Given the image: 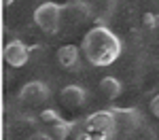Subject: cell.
Wrapping results in <instances>:
<instances>
[{
	"label": "cell",
	"mask_w": 159,
	"mask_h": 140,
	"mask_svg": "<svg viewBox=\"0 0 159 140\" xmlns=\"http://www.w3.org/2000/svg\"><path fill=\"white\" fill-rule=\"evenodd\" d=\"M40 119L45 121V123H49V125H53V123H57V121H61L64 117H61L55 108H45L43 113H40Z\"/></svg>",
	"instance_id": "obj_13"
},
{
	"label": "cell",
	"mask_w": 159,
	"mask_h": 140,
	"mask_svg": "<svg viewBox=\"0 0 159 140\" xmlns=\"http://www.w3.org/2000/svg\"><path fill=\"white\" fill-rule=\"evenodd\" d=\"M151 4H153V9H155V15L159 17V0H151Z\"/></svg>",
	"instance_id": "obj_18"
},
{
	"label": "cell",
	"mask_w": 159,
	"mask_h": 140,
	"mask_svg": "<svg viewBox=\"0 0 159 140\" xmlns=\"http://www.w3.org/2000/svg\"><path fill=\"white\" fill-rule=\"evenodd\" d=\"M117 7H119V0H98V11H96L98 19L96 21H100V25H106V21L115 15Z\"/></svg>",
	"instance_id": "obj_11"
},
{
	"label": "cell",
	"mask_w": 159,
	"mask_h": 140,
	"mask_svg": "<svg viewBox=\"0 0 159 140\" xmlns=\"http://www.w3.org/2000/svg\"><path fill=\"white\" fill-rule=\"evenodd\" d=\"M13 2H15V0H2V4H4V7H11Z\"/></svg>",
	"instance_id": "obj_19"
},
{
	"label": "cell",
	"mask_w": 159,
	"mask_h": 140,
	"mask_svg": "<svg viewBox=\"0 0 159 140\" xmlns=\"http://www.w3.org/2000/svg\"><path fill=\"white\" fill-rule=\"evenodd\" d=\"M81 51L85 60L96 68H108L121 57L123 45L121 38L117 36L108 25H93L87 30L81 40Z\"/></svg>",
	"instance_id": "obj_1"
},
{
	"label": "cell",
	"mask_w": 159,
	"mask_h": 140,
	"mask_svg": "<svg viewBox=\"0 0 159 140\" xmlns=\"http://www.w3.org/2000/svg\"><path fill=\"white\" fill-rule=\"evenodd\" d=\"M72 140H98L93 134H89V132H85V129H81V132H76L72 136Z\"/></svg>",
	"instance_id": "obj_15"
},
{
	"label": "cell",
	"mask_w": 159,
	"mask_h": 140,
	"mask_svg": "<svg viewBox=\"0 0 159 140\" xmlns=\"http://www.w3.org/2000/svg\"><path fill=\"white\" fill-rule=\"evenodd\" d=\"M49 98H51V87L45 81H28L17 93V100L21 104H43Z\"/></svg>",
	"instance_id": "obj_5"
},
{
	"label": "cell",
	"mask_w": 159,
	"mask_h": 140,
	"mask_svg": "<svg viewBox=\"0 0 159 140\" xmlns=\"http://www.w3.org/2000/svg\"><path fill=\"white\" fill-rule=\"evenodd\" d=\"M112 115H115V121H117V129L123 132V134H129L142 125V113L136 108V106H112L110 108Z\"/></svg>",
	"instance_id": "obj_6"
},
{
	"label": "cell",
	"mask_w": 159,
	"mask_h": 140,
	"mask_svg": "<svg viewBox=\"0 0 159 140\" xmlns=\"http://www.w3.org/2000/svg\"><path fill=\"white\" fill-rule=\"evenodd\" d=\"M157 24H159V17H157V15H153V13H147V15H144V25L155 28Z\"/></svg>",
	"instance_id": "obj_16"
},
{
	"label": "cell",
	"mask_w": 159,
	"mask_h": 140,
	"mask_svg": "<svg viewBox=\"0 0 159 140\" xmlns=\"http://www.w3.org/2000/svg\"><path fill=\"white\" fill-rule=\"evenodd\" d=\"M87 98H89V93H87V89L83 85H66V87L60 91V100L64 106H68V108H83L87 104Z\"/></svg>",
	"instance_id": "obj_8"
},
{
	"label": "cell",
	"mask_w": 159,
	"mask_h": 140,
	"mask_svg": "<svg viewBox=\"0 0 159 140\" xmlns=\"http://www.w3.org/2000/svg\"><path fill=\"white\" fill-rule=\"evenodd\" d=\"M64 17H66L68 24L81 25L85 21H89L91 17H96V9L87 0H70V2L64 4Z\"/></svg>",
	"instance_id": "obj_4"
},
{
	"label": "cell",
	"mask_w": 159,
	"mask_h": 140,
	"mask_svg": "<svg viewBox=\"0 0 159 140\" xmlns=\"http://www.w3.org/2000/svg\"><path fill=\"white\" fill-rule=\"evenodd\" d=\"M81 47L76 45H64L57 49L55 57H57V64H60L64 70H70V72H76L79 66H81Z\"/></svg>",
	"instance_id": "obj_9"
},
{
	"label": "cell",
	"mask_w": 159,
	"mask_h": 140,
	"mask_svg": "<svg viewBox=\"0 0 159 140\" xmlns=\"http://www.w3.org/2000/svg\"><path fill=\"white\" fill-rule=\"evenodd\" d=\"M100 91H102V96L106 98V100H117L119 96L123 93V83L117 79V76H104L102 81H100Z\"/></svg>",
	"instance_id": "obj_10"
},
{
	"label": "cell",
	"mask_w": 159,
	"mask_h": 140,
	"mask_svg": "<svg viewBox=\"0 0 159 140\" xmlns=\"http://www.w3.org/2000/svg\"><path fill=\"white\" fill-rule=\"evenodd\" d=\"M28 140H55V136L51 134V132H34V134H30V138Z\"/></svg>",
	"instance_id": "obj_14"
},
{
	"label": "cell",
	"mask_w": 159,
	"mask_h": 140,
	"mask_svg": "<svg viewBox=\"0 0 159 140\" xmlns=\"http://www.w3.org/2000/svg\"><path fill=\"white\" fill-rule=\"evenodd\" d=\"M74 129H76V121H66V119H61V121H57V123L51 125V134H53L55 138L64 140V138H70Z\"/></svg>",
	"instance_id": "obj_12"
},
{
	"label": "cell",
	"mask_w": 159,
	"mask_h": 140,
	"mask_svg": "<svg viewBox=\"0 0 159 140\" xmlns=\"http://www.w3.org/2000/svg\"><path fill=\"white\" fill-rule=\"evenodd\" d=\"M34 24L47 32V34H55L60 32L61 28V19H64V4H57V2H40L36 9H34Z\"/></svg>",
	"instance_id": "obj_3"
},
{
	"label": "cell",
	"mask_w": 159,
	"mask_h": 140,
	"mask_svg": "<svg viewBox=\"0 0 159 140\" xmlns=\"http://www.w3.org/2000/svg\"><path fill=\"white\" fill-rule=\"evenodd\" d=\"M2 57L11 68H21L30 60V49H28V45L24 40H11V43L4 45Z\"/></svg>",
	"instance_id": "obj_7"
},
{
	"label": "cell",
	"mask_w": 159,
	"mask_h": 140,
	"mask_svg": "<svg viewBox=\"0 0 159 140\" xmlns=\"http://www.w3.org/2000/svg\"><path fill=\"white\" fill-rule=\"evenodd\" d=\"M151 113H153V115L159 119V93L153 98V100H151Z\"/></svg>",
	"instance_id": "obj_17"
},
{
	"label": "cell",
	"mask_w": 159,
	"mask_h": 140,
	"mask_svg": "<svg viewBox=\"0 0 159 140\" xmlns=\"http://www.w3.org/2000/svg\"><path fill=\"white\" fill-rule=\"evenodd\" d=\"M83 129L89 132V134H93L98 140H110V138H115V134H119L115 115H112L110 108L91 113L85 121H83Z\"/></svg>",
	"instance_id": "obj_2"
}]
</instances>
